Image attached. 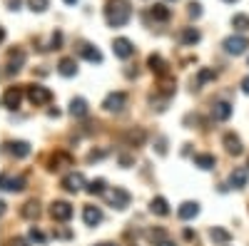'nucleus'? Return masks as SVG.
Returning a JSON list of instances; mask_svg holds the SVG:
<instances>
[{
    "label": "nucleus",
    "mask_w": 249,
    "mask_h": 246,
    "mask_svg": "<svg viewBox=\"0 0 249 246\" xmlns=\"http://www.w3.org/2000/svg\"><path fill=\"white\" fill-rule=\"evenodd\" d=\"M130 17H132V8H130L127 0H110V3H107V8H105L107 25L122 28V25L130 23Z\"/></svg>",
    "instance_id": "nucleus-1"
},
{
    "label": "nucleus",
    "mask_w": 249,
    "mask_h": 246,
    "mask_svg": "<svg viewBox=\"0 0 249 246\" xmlns=\"http://www.w3.org/2000/svg\"><path fill=\"white\" fill-rule=\"evenodd\" d=\"M222 48H224L227 55H244L247 48H249V40H247L244 35H230V37L222 43Z\"/></svg>",
    "instance_id": "nucleus-2"
},
{
    "label": "nucleus",
    "mask_w": 249,
    "mask_h": 246,
    "mask_svg": "<svg viewBox=\"0 0 249 246\" xmlns=\"http://www.w3.org/2000/svg\"><path fill=\"white\" fill-rule=\"evenodd\" d=\"M28 99L35 107H43V105H48V102H53V92L43 85H30L28 87Z\"/></svg>",
    "instance_id": "nucleus-3"
},
{
    "label": "nucleus",
    "mask_w": 249,
    "mask_h": 246,
    "mask_svg": "<svg viewBox=\"0 0 249 246\" xmlns=\"http://www.w3.org/2000/svg\"><path fill=\"white\" fill-rule=\"evenodd\" d=\"M130 192L127 189H122V187H115L107 192V201H110V207L112 209H127L130 207Z\"/></svg>",
    "instance_id": "nucleus-4"
},
{
    "label": "nucleus",
    "mask_w": 249,
    "mask_h": 246,
    "mask_svg": "<svg viewBox=\"0 0 249 246\" xmlns=\"http://www.w3.org/2000/svg\"><path fill=\"white\" fill-rule=\"evenodd\" d=\"M62 187H65L68 192H72V194L82 192V189L88 187V181H85V174H82V172H70L68 177H62Z\"/></svg>",
    "instance_id": "nucleus-5"
},
{
    "label": "nucleus",
    "mask_w": 249,
    "mask_h": 246,
    "mask_svg": "<svg viewBox=\"0 0 249 246\" xmlns=\"http://www.w3.org/2000/svg\"><path fill=\"white\" fill-rule=\"evenodd\" d=\"M50 216L55 221H70L72 219V204L70 201H53L50 204Z\"/></svg>",
    "instance_id": "nucleus-6"
},
{
    "label": "nucleus",
    "mask_w": 249,
    "mask_h": 246,
    "mask_svg": "<svg viewBox=\"0 0 249 246\" xmlns=\"http://www.w3.org/2000/svg\"><path fill=\"white\" fill-rule=\"evenodd\" d=\"M20 102H23V90L20 87H10V90H5L3 97H0V105L5 110H18Z\"/></svg>",
    "instance_id": "nucleus-7"
},
{
    "label": "nucleus",
    "mask_w": 249,
    "mask_h": 246,
    "mask_svg": "<svg viewBox=\"0 0 249 246\" xmlns=\"http://www.w3.org/2000/svg\"><path fill=\"white\" fill-rule=\"evenodd\" d=\"M124 105H127V95L124 92H110L105 97V102H102V107H105L107 112H120Z\"/></svg>",
    "instance_id": "nucleus-8"
},
{
    "label": "nucleus",
    "mask_w": 249,
    "mask_h": 246,
    "mask_svg": "<svg viewBox=\"0 0 249 246\" xmlns=\"http://www.w3.org/2000/svg\"><path fill=\"white\" fill-rule=\"evenodd\" d=\"M112 50H115V55H117L120 60H127V57L135 55V45L130 43L127 37H117L115 43H112Z\"/></svg>",
    "instance_id": "nucleus-9"
},
{
    "label": "nucleus",
    "mask_w": 249,
    "mask_h": 246,
    "mask_svg": "<svg viewBox=\"0 0 249 246\" xmlns=\"http://www.w3.org/2000/svg\"><path fill=\"white\" fill-rule=\"evenodd\" d=\"M222 145H224V149H227V152L234 154V157H239V154L244 152V147H242V139H239L234 132H227V134L222 137Z\"/></svg>",
    "instance_id": "nucleus-10"
},
{
    "label": "nucleus",
    "mask_w": 249,
    "mask_h": 246,
    "mask_svg": "<svg viewBox=\"0 0 249 246\" xmlns=\"http://www.w3.org/2000/svg\"><path fill=\"white\" fill-rule=\"evenodd\" d=\"M25 65V50H13L10 55H8V67H5V75H13V72H18L20 67Z\"/></svg>",
    "instance_id": "nucleus-11"
},
{
    "label": "nucleus",
    "mask_w": 249,
    "mask_h": 246,
    "mask_svg": "<svg viewBox=\"0 0 249 246\" xmlns=\"http://www.w3.org/2000/svg\"><path fill=\"white\" fill-rule=\"evenodd\" d=\"M212 117L217 122H227L232 117V105H230V102H224V99H217L212 105Z\"/></svg>",
    "instance_id": "nucleus-12"
},
{
    "label": "nucleus",
    "mask_w": 249,
    "mask_h": 246,
    "mask_svg": "<svg viewBox=\"0 0 249 246\" xmlns=\"http://www.w3.org/2000/svg\"><path fill=\"white\" fill-rule=\"evenodd\" d=\"M0 189H5V192H20V189H25V179L23 177H0Z\"/></svg>",
    "instance_id": "nucleus-13"
},
{
    "label": "nucleus",
    "mask_w": 249,
    "mask_h": 246,
    "mask_svg": "<svg viewBox=\"0 0 249 246\" xmlns=\"http://www.w3.org/2000/svg\"><path fill=\"white\" fill-rule=\"evenodd\" d=\"M70 164H72V157H70L68 152H57V154L50 157L48 169H50V172H57V169H62V167H70Z\"/></svg>",
    "instance_id": "nucleus-14"
},
{
    "label": "nucleus",
    "mask_w": 249,
    "mask_h": 246,
    "mask_svg": "<svg viewBox=\"0 0 249 246\" xmlns=\"http://www.w3.org/2000/svg\"><path fill=\"white\" fill-rule=\"evenodd\" d=\"M199 214V204L197 201H184V204H179V209H177V216L182 219V221H190V219H195Z\"/></svg>",
    "instance_id": "nucleus-15"
},
{
    "label": "nucleus",
    "mask_w": 249,
    "mask_h": 246,
    "mask_svg": "<svg viewBox=\"0 0 249 246\" xmlns=\"http://www.w3.org/2000/svg\"><path fill=\"white\" fill-rule=\"evenodd\" d=\"M82 221H85L88 227H97L102 221V209L100 207H85L82 209Z\"/></svg>",
    "instance_id": "nucleus-16"
},
{
    "label": "nucleus",
    "mask_w": 249,
    "mask_h": 246,
    "mask_svg": "<svg viewBox=\"0 0 249 246\" xmlns=\"http://www.w3.org/2000/svg\"><path fill=\"white\" fill-rule=\"evenodd\" d=\"M247 179H249V172L242 169V167H237V169L230 174V187H234V189H244V187H247Z\"/></svg>",
    "instance_id": "nucleus-17"
},
{
    "label": "nucleus",
    "mask_w": 249,
    "mask_h": 246,
    "mask_svg": "<svg viewBox=\"0 0 249 246\" xmlns=\"http://www.w3.org/2000/svg\"><path fill=\"white\" fill-rule=\"evenodd\" d=\"M8 152L13 154V157H18V159H25L28 154H30V145L28 142H8Z\"/></svg>",
    "instance_id": "nucleus-18"
},
{
    "label": "nucleus",
    "mask_w": 249,
    "mask_h": 246,
    "mask_svg": "<svg viewBox=\"0 0 249 246\" xmlns=\"http://www.w3.org/2000/svg\"><path fill=\"white\" fill-rule=\"evenodd\" d=\"M150 212L157 214V216H167V214H170V204H167V199H164V197H155V199L150 201Z\"/></svg>",
    "instance_id": "nucleus-19"
},
{
    "label": "nucleus",
    "mask_w": 249,
    "mask_h": 246,
    "mask_svg": "<svg viewBox=\"0 0 249 246\" xmlns=\"http://www.w3.org/2000/svg\"><path fill=\"white\" fill-rule=\"evenodd\" d=\"M57 72L62 77H72V75H77V63H75L72 57H62L60 65H57Z\"/></svg>",
    "instance_id": "nucleus-20"
},
{
    "label": "nucleus",
    "mask_w": 249,
    "mask_h": 246,
    "mask_svg": "<svg viewBox=\"0 0 249 246\" xmlns=\"http://www.w3.org/2000/svg\"><path fill=\"white\" fill-rule=\"evenodd\" d=\"M70 115L72 117H88V102L82 99V97H72V102H70Z\"/></svg>",
    "instance_id": "nucleus-21"
},
{
    "label": "nucleus",
    "mask_w": 249,
    "mask_h": 246,
    "mask_svg": "<svg viewBox=\"0 0 249 246\" xmlns=\"http://www.w3.org/2000/svg\"><path fill=\"white\" fill-rule=\"evenodd\" d=\"M214 164H217L214 154H195V167H199V169H204V172L214 169Z\"/></svg>",
    "instance_id": "nucleus-22"
},
{
    "label": "nucleus",
    "mask_w": 249,
    "mask_h": 246,
    "mask_svg": "<svg viewBox=\"0 0 249 246\" xmlns=\"http://www.w3.org/2000/svg\"><path fill=\"white\" fill-rule=\"evenodd\" d=\"M179 40H182V45H197L199 40H202V35H199L197 28H184L182 35H179Z\"/></svg>",
    "instance_id": "nucleus-23"
},
{
    "label": "nucleus",
    "mask_w": 249,
    "mask_h": 246,
    "mask_svg": "<svg viewBox=\"0 0 249 246\" xmlns=\"http://www.w3.org/2000/svg\"><path fill=\"white\" fill-rule=\"evenodd\" d=\"M80 55L88 60V63H102V52L95 48V45H82L80 48Z\"/></svg>",
    "instance_id": "nucleus-24"
},
{
    "label": "nucleus",
    "mask_w": 249,
    "mask_h": 246,
    "mask_svg": "<svg viewBox=\"0 0 249 246\" xmlns=\"http://www.w3.org/2000/svg\"><path fill=\"white\" fill-rule=\"evenodd\" d=\"M147 65H150V70L157 72V75H167V65H164V60H162L160 55H150V57H147Z\"/></svg>",
    "instance_id": "nucleus-25"
},
{
    "label": "nucleus",
    "mask_w": 249,
    "mask_h": 246,
    "mask_svg": "<svg viewBox=\"0 0 249 246\" xmlns=\"http://www.w3.org/2000/svg\"><path fill=\"white\" fill-rule=\"evenodd\" d=\"M210 236H212V241H214V244H222V246L232 241V234L227 231V229H222V227H214V229L210 231Z\"/></svg>",
    "instance_id": "nucleus-26"
},
{
    "label": "nucleus",
    "mask_w": 249,
    "mask_h": 246,
    "mask_svg": "<svg viewBox=\"0 0 249 246\" xmlns=\"http://www.w3.org/2000/svg\"><path fill=\"white\" fill-rule=\"evenodd\" d=\"M37 214H40V204H37L35 199H33V201H28L25 207H23V216H25V219H30V221H33V219H37Z\"/></svg>",
    "instance_id": "nucleus-27"
},
{
    "label": "nucleus",
    "mask_w": 249,
    "mask_h": 246,
    "mask_svg": "<svg viewBox=\"0 0 249 246\" xmlns=\"http://www.w3.org/2000/svg\"><path fill=\"white\" fill-rule=\"evenodd\" d=\"M152 17H155V20H160V23L170 20V8H167V5H162V3H157V5L152 8Z\"/></svg>",
    "instance_id": "nucleus-28"
},
{
    "label": "nucleus",
    "mask_w": 249,
    "mask_h": 246,
    "mask_svg": "<svg viewBox=\"0 0 249 246\" xmlns=\"http://www.w3.org/2000/svg\"><path fill=\"white\" fill-rule=\"evenodd\" d=\"M232 25H234L237 30L247 33V30H249V15H244V13H237V15L232 17Z\"/></svg>",
    "instance_id": "nucleus-29"
},
{
    "label": "nucleus",
    "mask_w": 249,
    "mask_h": 246,
    "mask_svg": "<svg viewBox=\"0 0 249 246\" xmlns=\"http://www.w3.org/2000/svg\"><path fill=\"white\" fill-rule=\"evenodd\" d=\"M105 187H107V184H105V179H92L90 184H88V194H105Z\"/></svg>",
    "instance_id": "nucleus-30"
},
{
    "label": "nucleus",
    "mask_w": 249,
    "mask_h": 246,
    "mask_svg": "<svg viewBox=\"0 0 249 246\" xmlns=\"http://www.w3.org/2000/svg\"><path fill=\"white\" fill-rule=\"evenodd\" d=\"M127 142H130V145H135V147H140L142 142H144V132H142V130L130 132V134H127Z\"/></svg>",
    "instance_id": "nucleus-31"
},
{
    "label": "nucleus",
    "mask_w": 249,
    "mask_h": 246,
    "mask_svg": "<svg viewBox=\"0 0 249 246\" xmlns=\"http://www.w3.org/2000/svg\"><path fill=\"white\" fill-rule=\"evenodd\" d=\"M28 5H30V10H35V13H43V10H48L50 0H28Z\"/></svg>",
    "instance_id": "nucleus-32"
},
{
    "label": "nucleus",
    "mask_w": 249,
    "mask_h": 246,
    "mask_svg": "<svg viewBox=\"0 0 249 246\" xmlns=\"http://www.w3.org/2000/svg\"><path fill=\"white\" fill-rule=\"evenodd\" d=\"M214 77H217L214 70H202L199 77H197V85H204V82H210V80H214Z\"/></svg>",
    "instance_id": "nucleus-33"
},
{
    "label": "nucleus",
    "mask_w": 249,
    "mask_h": 246,
    "mask_svg": "<svg viewBox=\"0 0 249 246\" xmlns=\"http://www.w3.org/2000/svg\"><path fill=\"white\" fill-rule=\"evenodd\" d=\"M28 236H30V241H37V244H45V234L40 231L37 227H30V234H28Z\"/></svg>",
    "instance_id": "nucleus-34"
},
{
    "label": "nucleus",
    "mask_w": 249,
    "mask_h": 246,
    "mask_svg": "<svg viewBox=\"0 0 249 246\" xmlns=\"http://www.w3.org/2000/svg\"><path fill=\"white\" fill-rule=\"evenodd\" d=\"M190 15H192V17H199V15H202V5H199V3H192V5H190Z\"/></svg>",
    "instance_id": "nucleus-35"
},
{
    "label": "nucleus",
    "mask_w": 249,
    "mask_h": 246,
    "mask_svg": "<svg viewBox=\"0 0 249 246\" xmlns=\"http://www.w3.org/2000/svg\"><path fill=\"white\" fill-rule=\"evenodd\" d=\"M10 246H28V241L20 239V236H15V239H10Z\"/></svg>",
    "instance_id": "nucleus-36"
},
{
    "label": "nucleus",
    "mask_w": 249,
    "mask_h": 246,
    "mask_svg": "<svg viewBox=\"0 0 249 246\" xmlns=\"http://www.w3.org/2000/svg\"><path fill=\"white\" fill-rule=\"evenodd\" d=\"M242 92H244V95H249V75L242 80Z\"/></svg>",
    "instance_id": "nucleus-37"
},
{
    "label": "nucleus",
    "mask_w": 249,
    "mask_h": 246,
    "mask_svg": "<svg viewBox=\"0 0 249 246\" xmlns=\"http://www.w3.org/2000/svg\"><path fill=\"white\" fill-rule=\"evenodd\" d=\"M18 5H20V0H8V8L10 10H18Z\"/></svg>",
    "instance_id": "nucleus-38"
},
{
    "label": "nucleus",
    "mask_w": 249,
    "mask_h": 246,
    "mask_svg": "<svg viewBox=\"0 0 249 246\" xmlns=\"http://www.w3.org/2000/svg\"><path fill=\"white\" fill-rule=\"evenodd\" d=\"M57 239H70V231H55Z\"/></svg>",
    "instance_id": "nucleus-39"
},
{
    "label": "nucleus",
    "mask_w": 249,
    "mask_h": 246,
    "mask_svg": "<svg viewBox=\"0 0 249 246\" xmlns=\"http://www.w3.org/2000/svg\"><path fill=\"white\" fill-rule=\"evenodd\" d=\"M157 246H175V241H170V239H164L162 244H157Z\"/></svg>",
    "instance_id": "nucleus-40"
},
{
    "label": "nucleus",
    "mask_w": 249,
    "mask_h": 246,
    "mask_svg": "<svg viewBox=\"0 0 249 246\" xmlns=\"http://www.w3.org/2000/svg\"><path fill=\"white\" fill-rule=\"evenodd\" d=\"M65 3H68V5H75V3H77V0H65Z\"/></svg>",
    "instance_id": "nucleus-41"
},
{
    "label": "nucleus",
    "mask_w": 249,
    "mask_h": 246,
    "mask_svg": "<svg viewBox=\"0 0 249 246\" xmlns=\"http://www.w3.org/2000/svg\"><path fill=\"white\" fill-rule=\"evenodd\" d=\"M97 246H117V244H97Z\"/></svg>",
    "instance_id": "nucleus-42"
},
{
    "label": "nucleus",
    "mask_w": 249,
    "mask_h": 246,
    "mask_svg": "<svg viewBox=\"0 0 249 246\" xmlns=\"http://www.w3.org/2000/svg\"><path fill=\"white\" fill-rule=\"evenodd\" d=\"M224 3H237V0H224Z\"/></svg>",
    "instance_id": "nucleus-43"
},
{
    "label": "nucleus",
    "mask_w": 249,
    "mask_h": 246,
    "mask_svg": "<svg viewBox=\"0 0 249 246\" xmlns=\"http://www.w3.org/2000/svg\"><path fill=\"white\" fill-rule=\"evenodd\" d=\"M247 167H249V164H247Z\"/></svg>",
    "instance_id": "nucleus-44"
}]
</instances>
